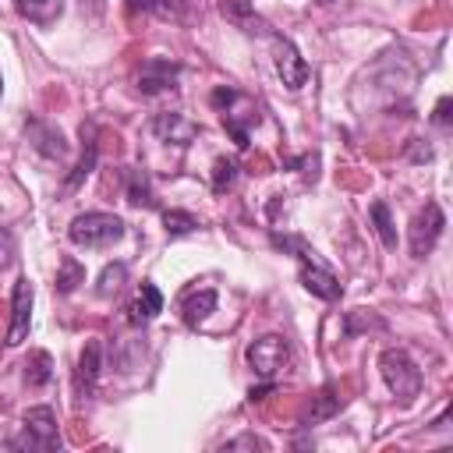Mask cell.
I'll list each match as a JSON object with an SVG mask.
<instances>
[{"label":"cell","mask_w":453,"mask_h":453,"mask_svg":"<svg viewBox=\"0 0 453 453\" xmlns=\"http://www.w3.org/2000/svg\"><path fill=\"white\" fill-rule=\"evenodd\" d=\"M297 258H301V287H304L308 294H315V297H322V301H336V297L343 294L340 280H336L326 265H319L308 248H304Z\"/></svg>","instance_id":"9c48e42d"},{"label":"cell","mask_w":453,"mask_h":453,"mask_svg":"<svg viewBox=\"0 0 453 453\" xmlns=\"http://www.w3.org/2000/svg\"><path fill=\"white\" fill-rule=\"evenodd\" d=\"M442 226H446V216H442V209L435 205V202H425V209L414 216V223H411V255L414 258H425L432 248H435V241L442 237Z\"/></svg>","instance_id":"8992f818"},{"label":"cell","mask_w":453,"mask_h":453,"mask_svg":"<svg viewBox=\"0 0 453 453\" xmlns=\"http://www.w3.org/2000/svg\"><path fill=\"white\" fill-rule=\"evenodd\" d=\"M163 226L170 237H188L198 230V216H191L184 209H163Z\"/></svg>","instance_id":"603a6c76"},{"label":"cell","mask_w":453,"mask_h":453,"mask_svg":"<svg viewBox=\"0 0 453 453\" xmlns=\"http://www.w3.org/2000/svg\"><path fill=\"white\" fill-rule=\"evenodd\" d=\"M449 110H453V99H449V96H442V99L435 103V113H432V120H435L439 127H446V124H449V117H453Z\"/></svg>","instance_id":"f1b7e54d"},{"label":"cell","mask_w":453,"mask_h":453,"mask_svg":"<svg viewBox=\"0 0 453 453\" xmlns=\"http://www.w3.org/2000/svg\"><path fill=\"white\" fill-rule=\"evenodd\" d=\"M340 407H343V400H340L336 386H322V389L311 396V403L304 407V414H301V425H304V428H311V425H322V421H326V418H333Z\"/></svg>","instance_id":"2e32d148"},{"label":"cell","mask_w":453,"mask_h":453,"mask_svg":"<svg viewBox=\"0 0 453 453\" xmlns=\"http://www.w3.org/2000/svg\"><path fill=\"white\" fill-rule=\"evenodd\" d=\"M0 92H4V78H0Z\"/></svg>","instance_id":"1f68e13d"},{"label":"cell","mask_w":453,"mask_h":453,"mask_svg":"<svg viewBox=\"0 0 453 453\" xmlns=\"http://www.w3.org/2000/svg\"><path fill=\"white\" fill-rule=\"evenodd\" d=\"M32 280L28 276H18L14 283V297H11V329H7V347H18L25 336H28V326H32Z\"/></svg>","instance_id":"ba28073f"},{"label":"cell","mask_w":453,"mask_h":453,"mask_svg":"<svg viewBox=\"0 0 453 453\" xmlns=\"http://www.w3.org/2000/svg\"><path fill=\"white\" fill-rule=\"evenodd\" d=\"M223 449H269V442L248 432V435H237V439H230V442H223Z\"/></svg>","instance_id":"484cf974"},{"label":"cell","mask_w":453,"mask_h":453,"mask_svg":"<svg viewBox=\"0 0 453 453\" xmlns=\"http://www.w3.org/2000/svg\"><path fill=\"white\" fill-rule=\"evenodd\" d=\"M99 372H103V343L99 340H88L78 354V368H74V396L78 400H88L99 386Z\"/></svg>","instance_id":"30bf717a"},{"label":"cell","mask_w":453,"mask_h":453,"mask_svg":"<svg viewBox=\"0 0 453 453\" xmlns=\"http://www.w3.org/2000/svg\"><path fill=\"white\" fill-rule=\"evenodd\" d=\"M11 449H60V432H57V414L53 407H32L21 421V435L7 442Z\"/></svg>","instance_id":"3957f363"},{"label":"cell","mask_w":453,"mask_h":453,"mask_svg":"<svg viewBox=\"0 0 453 453\" xmlns=\"http://www.w3.org/2000/svg\"><path fill=\"white\" fill-rule=\"evenodd\" d=\"M18 11L32 25H53L64 11V0H18Z\"/></svg>","instance_id":"ac0fdd59"},{"label":"cell","mask_w":453,"mask_h":453,"mask_svg":"<svg viewBox=\"0 0 453 453\" xmlns=\"http://www.w3.org/2000/svg\"><path fill=\"white\" fill-rule=\"evenodd\" d=\"M81 142H85V149H81V159H78V166L64 177V188L71 191V188H78L92 170H96V152H99V142H96V124H81Z\"/></svg>","instance_id":"e0dca14e"},{"label":"cell","mask_w":453,"mask_h":453,"mask_svg":"<svg viewBox=\"0 0 453 453\" xmlns=\"http://www.w3.org/2000/svg\"><path fill=\"white\" fill-rule=\"evenodd\" d=\"M219 11H223L226 21H234V25H237L241 32H248V35H273L269 21H265L248 0H223Z\"/></svg>","instance_id":"7c38bea8"},{"label":"cell","mask_w":453,"mask_h":453,"mask_svg":"<svg viewBox=\"0 0 453 453\" xmlns=\"http://www.w3.org/2000/svg\"><path fill=\"white\" fill-rule=\"evenodd\" d=\"M14 251H18V248H14L11 230H4V226H0V269H7V265L14 262Z\"/></svg>","instance_id":"4316f807"},{"label":"cell","mask_w":453,"mask_h":453,"mask_svg":"<svg viewBox=\"0 0 453 453\" xmlns=\"http://www.w3.org/2000/svg\"><path fill=\"white\" fill-rule=\"evenodd\" d=\"M53 379V357L46 350H32L25 361V382L28 386H46Z\"/></svg>","instance_id":"44dd1931"},{"label":"cell","mask_w":453,"mask_h":453,"mask_svg":"<svg viewBox=\"0 0 453 453\" xmlns=\"http://www.w3.org/2000/svg\"><path fill=\"white\" fill-rule=\"evenodd\" d=\"M372 223H375V234H379V241H382V248H396V226H393V219H389V205L386 202H372Z\"/></svg>","instance_id":"7402d4cb"},{"label":"cell","mask_w":453,"mask_h":453,"mask_svg":"<svg viewBox=\"0 0 453 453\" xmlns=\"http://www.w3.org/2000/svg\"><path fill=\"white\" fill-rule=\"evenodd\" d=\"M177 78H180V64H177V60L152 57V60H145L142 71H138V92H142V96L173 92V88H177Z\"/></svg>","instance_id":"52a82bcc"},{"label":"cell","mask_w":453,"mask_h":453,"mask_svg":"<svg viewBox=\"0 0 453 453\" xmlns=\"http://www.w3.org/2000/svg\"><path fill=\"white\" fill-rule=\"evenodd\" d=\"M124 7H127V14H138V11H152V0H127Z\"/></svg>","instance_id":"4dcf8cb0"},{"label":"cell","mask_w":453,"mask_h":453,"mask_svg":"<svg viewBox=\"0 0 453 453\" xmlns=\"http://www.w3.org/2000/svg\"><path fill=\"white\" fill-rule=\"evenodd\" d=\"M379 372H382L386 386H389L400 400H414V396L421 393V368L411 361L407 350H396V347L382 350V354H379Z\"/></svg>","instance_id":"7a4b0ae2"},{"label":"cell","mask_w":453,"mask_h":453,"mask_svg":"<svg viewBox=\"0 0 453 453\" xmlns=\"http://www.w3.org/2000/svg\"><path fill=\"white\" fill-rule=\"evenodd\" d=\"M78 283H85V265H81L78 258L64 255L60 265H57V280H53V287H57V294H71Z\"/></svg>","instance_id":"ffe728a7"},{"label":"cell","mask_w":453,"mask_h":453,"mask_svg":"<svg viewBox=\"0 0 453 453\" xmlns=\"http://www.w3.org/2000/svg\"><path fill=\"white\" fill-rule=\"evenodd\" d=\"M152 134H156L159 142L191 145V142L202 134V127H198L191 117H184V113H156V117H152Z\"/></svg>","instance_id":"8fae6325"},{"label":"cell","mask_w":453,"mask_h":453,"mask_svg":"<svg viewBox=\"0 0 453 453\" xmlns=\"http://www.w3.org/2000/svg\"><path fill=\"white\" fill-rule=\"evenodd\" d=\"M124 280H127V265H124V262H110V265L99 273V280H96V294H99V297H113V294L124 287Z\"/></svg>","instance_id":"cb8c5ba5"},{"label":"cell","mask_w":453,"mask_h":453,"mask_svg":"<svg viewBox=\"0 0 453 453\" xmlns=\"http://www.w3.org/2000/svg\"><path fill=\"white\" fill-rule=\"evenodd\" d=\"M159 311H163V294H159V287H156V283H142L138 294H134L131 304H127V322H131V326H145V322H152Z\"/></svg>","instance_id":"5bb4252c"},{"label":"cell","mask_w":453,"mask_h":453,"mask_svg":"<svg viewBox=\"0 0 453 453\" xmlns=\"http://www.w3.org/2000/svg\"><path fill=\"white\" fill-rule=\"evenodd\" d=\"M216 290L212 287H205V290H191V294H184V301H180V319H184V326H202L209 315H212V308H216Z\"/></svg>","instance_id":"9a60e30c"},{"label":"cell","mask_w":453,"mask_h":453,"mask_svg":"<svg viewBox=\"0 0 453 453\" xmlns=\"http://www.w3.org/2000/svg\"><path fill=\"white\" fill-rule=\"evenodd\" d=\"M234 180H237V163L226 159V156H219V159L212 163V191L223 195L226 188H234Z\"/></svg>","instance_id":"d4e9b609"},{"label":"cell","mask_w":453,"mask_h":453,"mask_svg":"<svg viewBox=\"0 0 453 453\" xmlns=\"http://www.w3.org/2000/svg\"><path fill=\"white\" fill-rule=\"evenodd\" d=\"M67 237L78 248H106V244L124 237V219L113 212H81L71 219Z\"/></svg>","instance_id":"6da1fadb"},{"label":"cell","mask_w":453,"mask_h":453,"mask_svg":"<svg viewBox=\"0 0 453 453\" xmlns=\"http://www.w3.org/2000/svg\"><path fill=\"white\" fill-rule=\"evenodd\" d=\"M25 127H28V142H32L35 152H42L46 159H64V156H67V142H64L60 127L42 124V120H32V124H25Z\"/></svg>","instance_id":"4fadbf2b"},{"label":"cell","mask_w":453,"mask_h":453,"mask_svg":"<svg viewBox=\"0 0 453 453\" xmlns=\"http://www.w3.org/2000/svg\"><path fill=\"white\" fill-rule=\"evenodd\" d=\"M78 4H81V11H85L88 18H99V14H103V7H106L103 0H78Z\"/></svg>","instance_id":"f546056e"},{"label":"cell","mask_w":453,"mask_h":453,"mask_svg":"<svg viewBox=\"0 0 453 453\" xmlns=\"http://www.w3.org/2000/svg\"><path fill=\"white\" fill-rule=\"evenodd\" d=\"M244 357H248V365H251V372L258 379H273V375H280L290 365V343L283 336H273L269 333V336L251 340L244 347Z\"/></svg>","instance_id":"277c9868"},{"label":"cell","mask_w":453,"mask_h":453,"mask_svg":"<svg viewBox=\"0 0 453 453\" xmlns=\"http://www.w3.org/2000/svg\"><path fill=\"white\" fill-rule=\"evenodd\" d=\"M237 96H241V92H234V88H226V85H223V88H216V92L209 96V103H212L216 110H226V106H230Z\"/></svg>","instance_id":"83f0119b"},{"label":"cell","mask_w":453,"mask_h":453,"mask_svg":"<svg viewBox=\"0 0 453 453\" xmlns=\"http://www.w3.org/2000/svg\"><path fill=\"white\" fill-rule=\"evenodd\" d=\"M273 39V60H276V74L283 78V85L290 88V92H297L304 81H308V74H311V67H308V60L297 53V46L287 39V35H269Z\"/></svg>","instance_id":"5b68a950"},{"label":"cell","mask_w":453,"mask_h":453,"mask_svg":"<svg viewBox=\"0 0 453 453\" xmlns=\"http://www.w3.org/2000/svg\"><path fill=\"white\" fill-rule=\"evenodd\" d=\"M127 202L131 205H145V209H156V195H152V184H149V173L145 170H127Z\"/></svg>","instance_id":"d6986e66"}]
</instances>
